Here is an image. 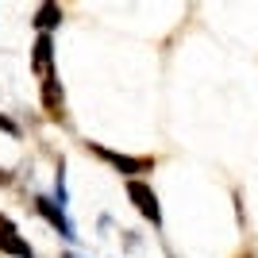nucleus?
Returning <instances> with one entry per match:
<instances>
[{
	"mask_svg": "<svg viewBox=\"0 0 258 258\" xmlns=\"http://www.w3.org/2000/svg\"><path fill=\"white\" fill-rule=\"evenodd\" d=\"M31 74L39 77V81L58 77V70H54V35H46V31L35 35V46H31Z\"/></svg>",
	"mask_w": 258,
	"mask_h": 258,
	"instance_id": "nucleus-3",
	"label": "nucleus"
},
{
	"mask_svg": "<svg viewBox=\"0 0 258 258\" xmlns=\"http://www.w3.org/2000/svg\"><path fill=\"white\" fill-rule=\"evenodd\" d=\"M31 23H35V31H46V35H54V27L62 23V4H58V0H43Z\"/></svg>",
	"mask_w": 258,
	"mask_h": 258,
	"instance_id": "nucleus-7",
	"label": "nucleus"
},
{
	"mask_svg": "<svg viewBox=\"0 0 258 258\" xmlns=\"http://www.w3.org/2000/svg\"><path fill=\"white\" fill-rule=\"evenodd\" d=\"M35 212L43 216V220H46V224H50L62 239H74V224H70V216H66V208L58 205V201H50V197H35Z\"/></svg>",
	"mask_w": 258,
	"mask_h": 258,
	"instance_id": "nucleus-5",
	"label": "nucleus"
},
{
	"mask_svg": "<svg viewBox=\"0 0 258 258\" xmlns=\"http://www.w3.org/2000/svg\"><path fill=\"white\" fill-rule=\"evenodd\" d=\"M127 201L135 205V212H139L154 231H162V205H158V193H154L151 185L139 181V177H131L127 181Z\"/></svg>",
	"mask_w": 258,
	"mask_h": 258,
	"instance_id": "nucleus-2",
	"label": "nucleus"
},
{
	"mask_svg": "<svg viewBox=\"0 0 258 258\" xmlns=\"http://www.w3.org/2000/svg\"><path fill=\"white\" fill-rule=\"evenodd\" d=\"M239 258H250V254H239Z\"/></svg>",
	"mask_w": 258,
	"mask_h": 258,
	"instance_id": "nucleus-11",
	"label": "nucleus"
},
{
	"mask_svg": "<svg viewBox=\"0 0 258 258\" xmlns=\"http://www.w3.org/2000/svg\"><path fill=\"white\" fill-rule=\"evenodd\" d=\"M43 108H46L50 119L66 123V93H62V85H58V77H46L43 81Z\"/></svg>",
	"mask_w": 258,
	"mask_h": 258,
	"instance_id": "nucleus-6",
	"label": "nucleus"
},
{
	"mask_svg": "<svg viewBox=\"0 0 258 258\" xmlns=\"http://www.w3.org/2000/svg\"><path fill=\"white\" fill-rule=\"evenodd\" d=\"M0 185H12V170H0Z\"/></svg>",
	"mask_w": 258,
	"mask_h": 258,
	"instance_id": "nucleus-9",
	"label": "nucleus"
},
{
	"mask_svg": "<svg viewBox=\"0 0 258 258\" xmlns=\"http://www.w3.org/2000/svg\"><path fill=\"white\" fill-rule=\"evenodd\" d=\"M0 131H8L12 139H20V123H12L8 116H0Z\"/></svg>",
	"mask_w": 258,
	"mask_h": 258,
	"instance_id": "nucleus-8",
	"label": "nucleus"
},
{
	"mask_svg": "<svg viewBox=\"0 0 258 258\" xmlns=\"http://www.w3.org/2000/svg\"><path fill=\"white\" fill-rule=\"evenodd\" d=\"M0 254H8V258H35V247L20 235V227L12 224L4 212H0Z\"/></svg>",
	"mask_w": 258,
	"mask_h": 258,
	"instance_id": "nucleus-4",
	"label": "nucleus"
},
{
	"mask_svg": "<svg viewBox=\"0 0 258 258\" xmlns=\"http://www.w3.org/2000/svg\"><path fill=\"white\" fill-rule=\"evenodd\" d=\"M85 151L97 154L104 166H112V170L123 173V177H139V173L154 170V158H147V154H119V151H112V147H104V143H85Z\"/></svg>",
	"mask_w": 258,
	"mask_h": 258,
	"instance_id": "nucleus-1",
	"label": "nucleus"
},
{
	"mask_svg": "<svg viewBox=\"0 0 258 258\" xmlns=\"http://www.w3.org/2000/svg\"><path fill=\"white\" fill-rule=\"evenodd\" d=\"M62 258H77V254H74V250H66V254H62Z\"/></svg>",
	"mask_w": 258,
	"mask_h": 258,
	"instance_id": "nucleus-10",
	"label": "nucleus"
}]
</instances>
